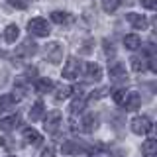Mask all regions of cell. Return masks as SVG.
<instances>
[{
    "label": "cell",
    "mask_w": 157,
    "mask_h": 157,
    "mask_svg": "<svg viewBox=\"0 0 157 157\" xmlns=\"http://www.w3.org/2000/svg\"><path fill=\"white\" fill-rule=\"evenodd\" d=\"M85 78L88 82H96L102 78V69L98 67V63H86L85 65Z\"/></svg>",
    "instance_id": "9c48e42d"
},
{
    "label": "cell",
    "mask_w": 157,
    "mask_h": 157,
    "mask_svg": "<svg viewBox=\"0 0 157 157\" xmlns=\"http://www.w3.org/2000/svg\"><path fill=\"white\" fill-rule=\"evenodd\" d=\"M71 92H73V86H59L55 98H57V100H65V98L71 96Z\"/></svg>",
    "instance_id": "484cf974"
},
{
    "label": "cell",
    "mask_w": 157,
    "mask_h": 157,
    "mask_svg": "<svg viewBox=\"0 0 157 157\" xmlns=\"http://www.w3.org/2000/svg\"><path fill=\"white\" fill-rule=\"evenodd\" d=\"M120 4H122V0H102V10L110 14V12H114Z\"/></svg>",
    "instance_id": "d4e9b609"
},
{
    "label": "cell",
    "mask_w": 157,
    "mask_h": 157,
    "mask_svg": "<svg viewBox=\"0 0 157 157\" xmlns=\"http://www.w3.org/2000/svg\"><path fill=\"white\" fill-rule=\"evenodd\" d=\"M6 2H8L12 8H18V10H24V8L28 6V2H26V0H6Z\"/></svg>",
    "instance_id": "83f0119b"
},
{
    "label": "cell",
    "mask_w": 157,
    "mask_h": 157,
    "mask_svg": "<svg viewBox=\"0 0 157 157\" xmlns=\"http://www.w3.org/2000/svg\"><path fill=\"white\" fill-rule=\"evenodd\" d=\"M122 106L126 108V110H137V108L141 106V94L136 90H130L126 92L124 96V102H122Z\"/></svg>",
    "instance_id": "52a82bcc"
},
{
    "label": "cell",
    "mask_w": 157,
    "mask_h": 157,
    "mask_svg": "<svg viewBox=\"0 0 157 157\" xmlns=\"http://www.w3.org/2000/svg\"><path fill=\"white\" fill-rule=\"evenodd\" d=\"M140 4L144 8H147V10H155V6H157L155 0H140Z\"/></svg>",
    "instance_id": "f1b7e54d"
},
{
    "label": "cell",
    "mask_w": 157,
    "mask_h": 157,
    "mask_svg": "<svg viewBox=\"0 0 157 157\" xmlns=\"http://www.w3.org/2000/svg\"><path fill=\"white\" fill-rule=\"evenodd\" d=\"M85 106H86V100L82 96H77V98H73V102H71V106H69V110H71V114L75 116V114H81L82 110H85Z\"/></svg>",
    "instance_id": "44dd1931"
},
{
    "label": "cell",
    "mask_w": 157,
    "mask_h": 157,
    "mask_svg": "<svg viewBox=\"0 0 157 157\" xmlns=\"http://www.w3.org/2000/svg\"><path fill=\"white\" fill-rule=\"evenodd\" d=\"M90 45H92V41H90V39H86V41L82 43V53H90Z\"/></svg>",
    "instance_id": "d6a6232c"
},
{
    "label": "cell",
    "mask_w": 157,
    "mask_h": 157,
    "mask_svg": "<svg viewBox=\"0 0 157 157\" xmlns=\"http://www.w3.org/2000/svg\"><path fill=\"white\" fill-rule=\"evenodd\" d=\"M81 71V61L77 57H67V63L63 65V78H77Z\"/></svg>",
    "instance_id": "5b68a950"
},
{
    "label": "cell",
    "mask_w": 157,
    "mask_h": 157,
    "mask_svg": "<svg viewBox=\"0 0 157 157\" xmlns=\"http://www.w3.org/2000/svg\"><path fill=\"white\" fill-rule=\"evenodd\" d=\"M20 116L18 114H14V116H8V118H2L0 120V128H2L4 132H10V130H14V128H18L20 126Z\"/></svg>",
    "instance_id": "e0dca14e"
},
{
    "label": "cell",
    "mask_w": 157,
    "mask_h": 157,
    "mask_svg": "<svg viewBox=\"0 0 157 157\" xmlns=\"http://www.w3.org/2000/svg\"><path fill=\"white\" fill-rule=\"evenodd\" d=\"M45 59L49 63H53V65H57V63H61L63 59V45L59 41H51L45 45Z\"/></svg>",
    "instance_id": "3957f363"
},
{
    "label": "cell",
    "mask_w": 157,
    "mask_h": 157,
    "mask_svg": "<svg viewBox=\"0 0 157 157\" xmlns=\"http://www.w3.org/2000/svg\"><path fill=\"white\" fill-rule=\"evenodd\" d=\"M12 106H14L12 94H0V112H2V110H10Z\"/></svg>",
    "instance_id": "cb8c5ba5"
},
{
    "label": "cell",
    "mask_w": 157,
    "mask_h": 157,
    "mask_svg": "<svg viewBox=\"0 0 157 157\" xmlns=\"http://www.w3.org/2000/svg\"><path fill=\"white\" fill-rule=\"evenodd\" d=\"M92 157H98V155H92Z\"/></svg>",
    "instance_id": "836d02e7"
},
{
    "label": "cell",
    "mask_w": 157,
    "mask_h": 157,
    "mask_svg": "<svg viewBox=\"0 0 157 157\" xmlns=\"http://www.w3.org/2000/svg\"><path fill=\"white\" fill-rule=\"evenodd\" d=\"M8 157H12V155H8Z\"/></svg>",
    "instance_id": "e575fe53"
},
{
    "label": "cell",
    "mask_w": 157,
    "mask_h": 157,
    "mask_svg": "<svg viewBox=\"0 0 157 157\" xmlns=\"http://www.w3.org/2000/svg\"><path fill=\"white\" fill-rule=\"evenodd\" d=\"M32 2H33V0H32Z\"/></svg>",
    "instance_id": "d590c367"
},
{
    "label": "cell",
    "mask_w": 157,
    "mask_h": 157,
    "mask_svg": "<svg viewBox=\"0 0 157 157\" xmlns=\"http://www.w3.org/2000/svg\"><path fill=\"white\" fill-rule=\"evenodd\" d=\"M41 157H55V149H53L51 145H49V147H45V149L41 151Z\"/></svg>",
    "instance_id": "4dcf8cb0"
},
{
    "label": "cell",
    "mask_w": 157,
    "mask_h": 157,
    "mask_svg": "<svg viewBox=\"0 0 157 157\" xmlns=\"http://www.w3.org/2000/svg\"><path fill=\"white\" fill-rule=\"evenodd\" d=\"M18 37H20V28L16 26V24L6 26V29H4V41L6 43H16Z\"/></svg>",
    "instance_id": "9a60e30c"
},
{
    "label": "cell",
    "mask_w": 157,
    "mask_h": 157,
    "mask_svg": "<svg viewBox=\"0 0 157 157\" xmlns=\"http://www.w3.org/2000/svg\"><path fill=\"white\" fill-rule=\"evenodd\" d=\"M130 126H132V132L137 134V136H147L151 130H153V122H151L147 116H136L134 120L130 122Z\"/></svg>",
    "instance_id": "7a4b0ae2"
},
{
    "label": "cell",
    "mask_w": 157,
    "mask_h": 157,
    "mask_svg": "<svg viewBox=\"0 0 157 157\" xmlns=\"http://www.w3.org/2000/svg\"><path fill=\"white\" fill-rule=\"evenodd\" d=\"M28 32L29 36H36V37H47L51 33V26L43 18H33L28 22Z\"/></svg>",
    "instance_id": "6da1fadb"
},
{
    "label": "cell",
    "mask_w": 157,
    "mask_h": 157,
    "mask_svg": "<svg viewBox=\"0 0 157 157\" xmlns=\"http://www.w3.org/2000/svg\"><path fill=\"white\" fill-rule=\"evenodd\" d=\"M106 92H108V88H98V90H92L90 92V98H102V96H106Z\"/></svg>",
    "instance_id": "f546056e"
},
{
    "label": "cell",
    "mask_w": 157,
    "mask_h": 157,
    "mask_svg": "<svg viewBox=\"0 0 157 157\" xmlns=\"http://www.w3.org/2000/svg\"><path fill=\"white\" fill-rule=\"evenodd\" d=\"M124 45H126V49H130V51H136V49L141 47V39H140L137 33H128L124 37Z\"/></svg>",
    "instance_id": "ac0fdd59"
},
{
    "label": "cell",
    "mask_w": 157,
    "mask_h": 157,
    "mask_svg": "<svg viewBox=\"0 0 157 157\" xmlns=\"http://www.w3.org/2000/svg\"><path fill=\"white\" fill-rule=\"evenodd\" d=\"M88 147L86 145H81L78 141H63L61 144V151L65 155H77V153H81V151H86Z\"/></svg>",
    "instance_id": "8fae6325"
},
{
    "label": "cell",
    "mask_w": 157,
    "mask_h": 157,
    "mask_svg": "<svg viewBox=\"0 0 157 157\" xmlns=\"http://www.w3.org/2000/svg\"><path fill=\"white\" fill-rule=\"evenodd\" d=\"M108 73H110V78H114V81H124V78H128L126 65L120 63V61H110L108 63Z\"/></svg>",
    "instance_id": "8992f818"
},
{
    "label": "cell",
    "mask_w": 157,
    "mask_h": 157,
    "mask_svg": "<svg viewBox=\"0 0 157 157\" xmlns=\"http://www.w3.org/2000/svg\"><path fill=\"white\" fill-rule=\"evenodd\" d=\"M22 136H24V141H26L28 145H39L43 141L41 136H39V132H36L33 128H26Z\"/></svg>",
    "instance_id": "5bb4252c"
},
{
    "label": "cell",
    "mask_w": 157,
    "mask_h": 157,
    "mask_svg": "<svg viewBox=\"0 0 157 157\" xmlns=\"http://www.w3.org/2000/svg\"><path fill=\"white\" fill-rule=\"evenodd\" d=\"M71 16H69L67 12H61V10H55V12H51V22L53 24H59V26H63V24H67Z\"/></svg>",
    "instance_id": "603a6c76"
},
{
    "label": "cell",
    "mask_w": 157,
    "mask_h": 157,
    "mask_svg": "<svg viewBox=\"0 0 157 157\" xmlns=\"http://www.w3.org/2000/svg\"><path fill=\"white\" fill-rule=\"evenodd\" d=\"M36 51H37V45H36L33 39H24L20 43V47H16L18 57H32V55H36Z\"/></svg>",
    "instance_id": "ba28073f"
},
{
    "label": "cell",
    "mask_w": 157,
    "mask_h": 157,
    "mask_svg": "<svg viewBox=\"0 0 157 157\" xmlns=\"http://www.w3.org/2000/svg\"><path fill=\"white\" fill-rule=\"evenodd\" d=\"M81 126H82V130L88 132V134H92V132L98 128V118L94 114H86L85 118H82V122H81Z\"/></svg>",
    "instance_id": "2e32d148"
},
{
    "label": "cell",
    "mask_w": 157,
    "mask_h": 157,
    "mask_svg": "<svg viewBox=\"0 0 157 157\" xmlns=\"http://www.w3.org/2000/svg\"><path fill=\"white\" fill-rule=\"evenodd\" d=\"M141 153H144L145 157H153L157 153V141L155 140H145L144 144H141Z\"/></svg>",
    "instance_id": "ffe728a7"
},
{
    "label": "cell",
    "mask_w": 157,
    "mask_h": 157,
    "mask_svg": "<svg viewBox=\"0 0 157 157\" xmlns=\"http://www.w3.org/2000/svg\"><path fill=\"white\" fill-rule=\"evenodd\" d=\"M26 92H28V81L26 78H18L16 82H14V94H12V98H14V102H18V100H22L24 96H26Z\"/></svg>",
    "instance_id": "7c38bea8"
},
{
    "label": "cell",
    "mask_w": 157,
    "mask_h": 157,
    "mask_svg": "<svg viewBox=\"0 0 157 157\" xmlns=\"http://www.w3.org/2000/svg\"><path fill=\"white\" fill-rule=\"evenodd\" d=\"M43 128H45V132L47 134H55V132L59 130V126H61V112L59 110H51V112H47V116H45V120H43Z\"/></svg>",
    "instance_id": "277c9868"
},
{
    "label": "cell",
    "mask_w": 157,
    "mask_h": 157,
    "mask_svg": "<svg viewBox=\"0 0 157 157\" xmlns=\"http://www.w3.org/2000/svg\"><path fill=\"white\" fill-rule=\"evenodd\" d=\"M104 53H106V55H114V45L108 43V41H104Z\"/></svg>",
    "instance_id": "1f68e13d"
},
{
    "label": "cell",
    "mask_w": 157,
    "mask_h": 157,
    "mask_svg": "<svg viewBox=\"0 0 157 157\" xmlns=\"http://www.w3.org/2000/svg\"><path fill=\"white\" fill-rule=\"evenodd\" d=\"M33 88H36V92H39V94H47V92H51L55 88V82L51 78H37Z\"/></svg>",
    "instance_id": "4fadbf2b"
},
{
    "label": "cell",
    "mask_w": 157,
    "mask_h": 157,
    "mask_svg": "<svg viewBox=\"0 0 157 157\" xmlns=\"http://www.w3.org/2000/svg\"><path fill=\"white\" fill-rule=\"evenodd\" d=\"M43 112H45V106H43V102H41V100L33 102L32 110H29V120H32V122L41 120V118H43Z\"/></svg>",
    "instance_id": "d6986e66"
},
{
    "label": "cell",
    "mask_w": 157,
    "mask_h": 157,
    "mask_svg": "<svg viewBox=\"0 0 157 157\" xmlns=\"http://www.w3.org/2000/svg\"><path fill=\"white\" fill-rule=\"evenodd\" d=\"M126 92H128V90H124V88H118V90H114V100H116V104H120V106H122Z\"/></svg>",
    "instance_id": "4316f807"
},
{
    "label": "cell",
    "mask_w": 157,
    "mask_h": 157,
    "mask_svg": "<svg viewBox=\"0 0 157 157\" xmlns=\"http://www.w3.org/2000/svg\"><path fill=\"white\" fill-rule=\"evenodd\" d=\"M126 20L132 24V28H134V29H141V32H144V29H147V26H149L147 18H145V16H140V14H136V12H130V14L126 16Z\"/></svg>",
    "instance_id": "30bf717a"
},
{
    "label": "cell",
    "mask_w": 157,
    "mask_h": 157,
    "mask_svg": "<svg viewBox=\"0 0 157 157\" xmlns=\"http://www.w3.org/2000/svg\"><path fill=\"white\" fill-rule=\"evenodd\" d=\"M132 69H134L136 73H141L147 69V57H140V55H134L132 57Z\"/></svg>",
    "instance_id": "7402d4cb"
}]
</instances>
